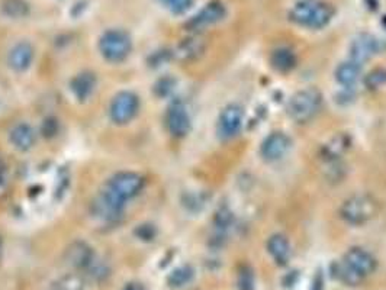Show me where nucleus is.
<instances>
[{
    "label": "nucleus",
    "instance_id": "obj_31",
    "mask_svg": "<svg viewBox=\"0 0 386 290\" xmlns=\"http://www.w3.org/2000/svg\"><path fill=\"white\" fill-rule=\"evenodd\" d=\"M311 290H324V276L321 271H318L316 274V278H313Z\"/></svg>",
    "mask_w": 386,
    "mask_h": 290
},
{
    "label": "nucleus",
    "instance_id": "obj_14",
    "mask_svg": "<svg viewBox=\"0 0 386 290\" xmlns=\"http://www.w3.org/2000/svg\"><path fill=\"white\" fill-rule=\"evenodd\" d=\"M34 47L30 42H18L17 46H13L12 50L9 51L8 55V63L9 67L15 71H25L26 68H30L34 60Z\"/></svg>",
    "mask_w": 386,
    "mask_h": 290
},
{
    "label": "nucleus",
    "instance_id": "obj_3",
    "mask_svg": "<svg viewBox=\"0 0 386 290\" xmlns=\"http://www.w3.org/2000/svg\"><path fill=\"white\" fill-rule=\"evenodd\" d=\"M322 106V95L318 89L313 87H307V89L298 90L288 102L289 118L298 124L309 122L317 116Z\"/></svg>",
    "mask_w": 386,
    "mask_h": 290
},
{
    "label": "nucleus",
    "instance_id": "obj_11",
    "mask_svg": "<svg viewBox=\"0 0 386 290\" xmlns=\"http://www.w3.org/2000/svg\"><path fill=\"white\" fill-rule=\"evenodd\" d=\"M166 126L168 133L176 137V138H183L189 134L192 122L191 116L186 110L184 105L180 102H175L171 104L170 108L166 112Z\"/></svg>",
    "mask_w": 386,
    "mask_h": 290
},
{
    "label": "nucleus",
    "instance_id": "obj_19",
    "mask_svg": "<svg viewBox=\"0 0 386 290\" xmlns=\"http://www.w3.org/2000/svg\"><path fill=\"white\" fill-rule=\"evenodd\" d=\"M205 47L206 44L201 37H189L179 44L176 48V55L182 61H192L204 54Z\"/></svg>",
    "mask_w": 386,
    "mask_h": 290
},
{
    "label": "nucleus",
    "instance_id": "obj_29",
    "mask_svg": "<svg viewBox=\"0 0 386 290\" xmlns=\"http://www.w3.org/2000/svg\"><path fill=\"white\" fill-rule=\"evenodd\" d=\"M231 221H233V216H231V213L228 212L226 209H221V211L217 213L215 222H217L218 228H226L228 225L231 224Z\"/></svg>",
    "mask_w": 386,
    "mask_h": 290
},
{
    "label": "nucleus",
    "instance_id": "obj_13",
    "mask_svg": "<svg viewBox=\"0 0 386 290\" xmlns=\"http://www.w3.org/2000/svg\"><path fill=\"white\" fill-rule=\"evenodd\" d=\"M66 260L71 267L77 270H88L96 260V257L88 244L83 241H76L67 249Z\"/></svg>",
    "mask_w": 386,
    "mask_h": 290
},
{
    "label": "nucleus",
    "instance_id": "obj_23",
    "mask_svg": "<svg viewBox=\"0 0 386 290\" xmlns=\"http://www.w3.org/2000/svg\"><path fill=\"white\" fill-rule=\"evenodd\" d=\"M48 290H84V282L79 274L70 273L57 279Z\"/></svg>",
    "mask_w": 386,
    "mask_h": 290
},
{
    "label": "nucleus",
    "instance_id": "obj_26",
    "mask_svg": "<svg viewBox=\"0 0 386 290\" xmlns=\"http://www.w3.org/2000/svg\"><path fill=\"white\" fill-rule=\"evenodd\" d=\"M386 84V68H375L367 72L365 77V86L369 90L380 89Z\"/></svg>",
    "mask_w": 386,
    "mask_h": 290
},
{
    "label": "nucleus",
    "instance_id": "obj_5",
    "mask_svg": "<svg viewBox=\"0 0 386 290\" xmlns=\"http://www.w3.org/2000/svg\"><path fill=\"white\" fill-rule=\"evenodd\" d=\"M133 42L122 29H108L99 39V51L110 63H121L130 55Z\"/></svg>",
    "mask_w": 386,
    "mask_h": 290
},
{
    "label": "nucleus",
    "instance_id": "obj_18",
    "mask_svg": "<svg viewBox=\"0 0 386 290\" xmlns=\"http://www.w3.org/2000/svg\"><path fill=\"white\" fill-rule=\"evenodd\" d=\"M96 87V77L93 72L83 71L80 75H77L70 83V89L79 100H88Z\"/></svg>",
    "mask_w": 386,
    "mask_h": 290
},
{
    "label": "nucleus",
    "instance_id": "obj_16",
    "mask_svg": "<svg viewBox=\"0 0 386 290\" xmlns=\"http://www.w3.org/2000/svg\"><path fill=\"white\" fill-rule=\"evenodd\" d=\"M351 147V138L347 134H337L328 139L321 148V155L327 162H337Z\"/></svg>",
    "mask_w": 386,
    "mask_h": 290
},
{
    "label": "nucleus",
    "instance_id": "obj_24",
    "mask_svg": "<svg viewBox=\"0 0 386 290\" xmlns=\"http://www.w3.org/2000/svg\"><path fill=\"white\" fill-rule=\"evenodd\" d=\"M2 12L8 18L21 19L30 13V6H28L25 0H5L2 5Z\"/></svg>",
    "mask_w": 386,
    "mask_h": 290
},
{
    "label": "nucleus",
    "instance_id": "obj_33",
    "mask_svg": "<svg viewBox=\"0 0 386 290\" xmlns=\"http://www.w3.org/2000/svg\"><path fill=\"white\" fill-rule=\"evenodd\" d=\"M3 176H5V167H3L2 162H0V183L3 182Z\"/></svg>",
    "mask_w": 386,
    "mask_h": 290
},
{
    "label": "nucleus",
    "instance_id": "obj_30",
    "mask_svg": "<svg viewBox=\"0 0 386 290\" xmlns=\"http://www.w3.org/2000/svg\"><path fill=\"white\" fill-rule=\"evenodd\" d=\"M137 234H138V237L141 238V240H146V241H151L153 238H154V235H155V231H154V228L150 225H146V226H139L138 229H137Z\"/></svg>",
    "mask_w": 386,
    "mask_h": 290
},
{
    "label": "nucleus",
    "instance_id": "obj_27",
    "mask_svg": "<svg viewBox=\"0 0 386 290\" xmlns=\"http://www.w3.org/2000/svg\"><path fill=\"white\" fill-rule=\"evenodd\" d=\"M237 287H238V290H254L255 289L254 273L249 266H242L238 270Z\"/></svg>",
    "mask_w": 386,
    "mask_h": 290
},
{
    "label": "nucleus",
    "instance_id": "obj_15",
    "mask_svg": "<svg viewBox=\"0 0 386 290\" xmlns=\"http://www.w3.org/2000/svg\"><path fill=\"white\" fill-rule=\"evenodd\" d=\"M9 141L19 151L31 150L35 144V133L32 126L26 122L15 124L9 130Z\"/></svg>",
    "mask_w": 386,
    "mask_h": 290
},
{
    "label": "nucleus",
    "instance_id": "obj_32",
    "mask_svg": "<svg viewBox=\"0 0 386 290\" xmlns=\"http://www.w3.org/2000/svg\"><path fill=\"white\" fill-rule=\"evenodd\" d=\"M124 290H142V287L137 283H130V284H126Z\"/></svg>",
    "mask_w": 386,
    "mask_h": 290
},
{
    "label": "nucleus",
    "instance_id": "obj_2",
    "mask_svg": "<svg viewBox=\"0 0 386 290\" xmlns=\"http://www.w3.org/2000/svg\"><path fill=\"white\" fill-rule=\"evenodd\" d=\"M334 8L320 0H301L289 10V19L304 28L321 29L334 18Z\"/></svg>",
    "mask_w": 386,
    "mask_h": 290
},
{
    "label": "nucleus",
    "instance_id": "obj_4",
    "mask_svg": "<svg viewBox=\"0 0 386 290\" xmlns=\"http://www.w3.org/2000/svg\"><path fill=\"white\" fill-rule=\"evenodd\" d=\"M378 213V203L370 195L357 193L347 197L340 208L341 220L349 225H363Z\"/></svg>",
    "mask_w": 386,
    "mask_h": 290
},
{
    "label": "nucleus",
    "instance_id": "obj_8",
    "mask_svg": "<svg viewBox=\"0 0 386 290\" xmlns=\"http://www.w3.org/2000/svg\"><path fill=\"white\" fill-rule=\"evenodd\" d=\"M244 121V110L237 104L226 105L222 112L220 113L217 133L221 139H231L234 138L242 126Z\"/></svg>",
    "mask_w": 386,
    "mask_h": 290
},
{
    "label": "nucleus",
    "instance_id": "obj_6",
    "mask_svg": "<svg viewBox=\"0 0 386 290\" xmlns=\"http://www.w3.org/2000/svg\"><path fill=\"white\" fill-rule=\"evenodd\" d=\"M139 109V99L133 92H119L112 99L109 106L110 119L118 124L125 125L131 122Z\"/></svg>",
    "mask_w": 386,
    "mask_h": 290
},
{
    "label": "nucleus",
    "instance_id": "obj_1",
    "mask_svg": "<svg viewBox=\"0 0 386 290\" xmlns=\"http://www.w3.org/2000/svg\"><path fill=\"white\" fill-rule=\"evenodd\" d=\"M146 186V180L135 171H119L106 182L101 196L110 205L124 211L125 203L137 197Z\"/></svg>",
    "mask_w": 386,
    "mask_h": 290
},
{
    "label": "nucleus",
    "instance_id": "obj_17",
    "mask_svg": "<svg viewBox=\"0 0 386 290\" xmlns=\"http://www.w3.org/2000/svg\"><path fill=\"white\" fill-rule=\"evenodd\" d=\"M267 251L278 266L288 264L292 255L291 244L288 238L282 234H273L267 240Z\"/></svg>",
    "mask_w": 386,
    "mask_h": 290
},
{
    "label": "nucleus",
    "instance_id": "obj_9",
    "mask_svg": "<svg viewBox=\"0 0 386 290\" xmlns=\"http://www.w3.org/2000/svg\"><path fill=\"white\" fill-rule=\"evenodd\" d=\"M380 50H382V42L375 35L359 34L350 42L349 60L362 66L366 61H369L375 54H378Z\"/></svg>",
    "mask_w": 386,
    "mask_h": 290
},
{
    "label": "nucleus",
    "instance_id": "obj_20",
    "mask_svg": "<svg viewBox=\"0 0 386 290\" xmlns=\"http://www.w3.org/2000/svg\"><path fill=\"white\" fill-rule=\"evenodd\" d=\"M360 72H362V66L357 64L351 60L342 61L341 64L337 66L336 68V80L338 84L345 86V87H351L354 86L360 79Z\"/></svg>",
    "mask_w": 386,
    "mask_h": 290
},
{
    "label": "nucleus",
    "instance_id": "obj_12",
    "mask_svg": "<svg viewBox=\"0 0 386 290\" xmlns=\"http://www.w3.org/2000/svg\"><path fill=\"white\" fill-rule=\"evenodd\" d=\"M291 147H292L291 138L284 133H279L278 130V133H273L269 137H266V139L262 142L260 155L263 157V160H266V162L273 163L288 154Z\"/></svg>",
    "mask_w": 386,
    "mask_h": 290
},
{
    "label": "nucleus",
    "instance_id": "obj_22",
    "mask_svg": "<svg viewBox=\"0 0 386 290\" xmlns=\"http://www.w3.org/2000/svg\"><path fill=\"white\" fill-rule=\"evenodd\" d=\"M195 270L189 264H183L176 267L167 276V284L171 289H180L184 287L186 284H189L193 280Z\"/></svg>",
    "mask_w": 386,
    "mask_h": 290
},
{
    "label": "nucleus",
    "instance_id": "obj_34",
    "mask_svg": "<svg viewBox=\"0 0 386 290\" xmlns=\"http://www.w3.org/2000/svg\"><path fill=\"white\" fill-rule=\"evenodd\" d=\"M2 254H3V242L2 238H0V258H2Z\"/></svg>",
    "mask_w": 386,
    "mask_h": 290
},
{
    "label": "nucleus",
    "instance_id": "obj_25",
    "mask_svg": "<svg viewBox=\"0 0 386 290\" xmlns=\"http://www.w3.org/2000/svg\"><path fill=\"white\" fill-rule=\"evenodd\" d=\"M333 276L337 280H340L341 283H345L347 286H357L363 280L359 278V276L354 274L345 263L333 266Z\"/></svg>",
    "mask_w": 386,
    "mask_h": 290
},
{
    "label": "nucleus",
    "instance_id": "obj_28",
    "mask_svg": "<svg viewBox=\"0 0 386 290\" xmlns=\"http://www.w3.org/2000/svg\"><path fill=\"white\" fill-rule=\"evenodd\" d=\"M160 2L173 14H183L193 6L195 0H160Z\"/></svg>",
    "mask_w": 386,
    "mask_h": 290
},
{
    "label": "nucleus",
    "instance_id": "obj_21",
    "mask_svg": "<svg viewBox=\"0 0 386 290\" xmlns=\"http://www.w3.org/2000/svg\"><path fill=\"white\" fill-rule=\"evenodd\" d=\"M270 66L280 72H288L296 66V55L288 47H279L270 54Z\"/></svg>",
    "mask_w": 386,
    "mask_h": 290
},
{
    "label": "nucleus",
    "instance_id": "obj_7",
    "mask_svg": "<svg viewBox=\"0 0 386 290\" xmlns=\"http://www.w3.org/2000/svg\"><path fill=\"white\" fill-rule=\"evenodd\" d=\"M342 263H345L354 274L359 276L360 279H365L366 276L374 274L378 269V260L375 258V255L362 249V246H353V249H350L346 253Z\"/></svg>",
    "mask_w": 386,
    "mask_h": 290
},
{
    "label": "nucleus",
    "instance_id": "obj_10",
    "mask_svg": "<svg viewBox=\"0 0 386 290\" xmlns=\"http://www.w3.org/2000/svg\"><path fill=\"white\" fill-rule=\"evenodd\" d=\"M226 17V8L220 0H212L208 5H205L201 10H199L195 17H192L186 26L191 31H201V29L215 25L221 22Z\"/></svg>",
    "mask_w": 386,
    "mask_h": 290
}]
</instances>
